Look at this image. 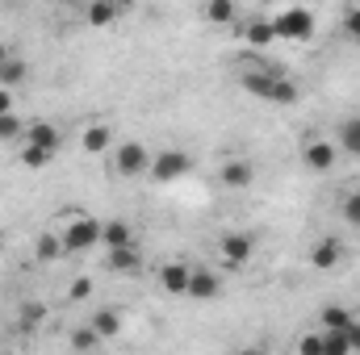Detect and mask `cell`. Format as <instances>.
<instances>
[{
    "label": "cell",
    "mask_w": 360,
    "mask_h": 355,
    "mask_svg": "<svg viewBox=\"0 0 360 355\" xmlns=\"http://www.w3.org/2000/svg\"><path fill=\"white\" fill-rule=\"evenodd\" d=\"M243 88H248V96L269 100V105H293L297 100V84L272 67H260V63L243 67Z\"/></svg>",
    "instance_id": "cell-1"
},
{
    "label": "cell",
    "mask_w": 360,
    "mask_h": 355,
    "mask_svg": "<svg viewBox=\"0 0 360 355\" xmlns=\"http://www.w3.org/2000/svg\"><path fill=\"white\" fill-rule=\"evenodd\" d=\"M272 34H276V42H306V38L314 34V13L302 8V4L281 8V13L272 17Z\"/></svg>",
    "instance_id": "cell-2"
},
{
    "label": "cell",
    "mask_w": 360,
    "mask_h": 355,
    "mask_svg": "<svg viewBox=\"0 0 360 355\" xmlns=\"http://www.w3.org/2000/svg\"><path fill=\"white\" fill-rule=\"evenodd\" d=\"M188 172H193V155H188V151H180V147L155 151V155H151V168H147V176L155 180V184H172V180H184Z\"/></svg>",
    "instance_id": "cell-3"
},
{
    "label": "cell",
    "mask_w": 360,
    "mask_h": 355,
    "mask_svg": "<svg viewBox=\"0 0 360 355\" xmlns=\"http://www.w3.org/2000/svg\"><path fill=\"white\" fill-rule=\"evenodd\" d=\"M101 243V222L89 217V213H80V217H72L68 226H63V251L68 255H84Z\"/></svg>",
    "instance_id": "cell-4"
},
{
    "label": "cell",
    "mask_w": 360,
    "mask_h": 355,
    "mask_svg": "<svg viewBox=\"0 0 360 355\" xmlns=\"http://www.w3.org/2000/svg\"><path fill=\"white\" fill-rule=\"evenodd\" d=\"M113 168H117V176H126V180L147 176L151 151H147L143 142H117V147H113Z\"/></svg>",
    "instance_id": "cell-5"
},
{
    "label": "cell",
    "mask_w": 360,
    "mask_h": 355,
    "mask_svg": "<svg viewBox=\"0 0 360 355\" xmlns=\"http://www.w3.org/2000/svg\"><path fill=\"white\" fill-rule=\"evenodd\" d=\"M218 255H222L231 267H243L252 255H256V234H248V230L222 234V239H218Z\"/></svg>",
    "instance_id": "cell-6"
},
{
    "label": "cell",
    "mask_w": 360,
    "mask_h": 355,
    "mask_svg": "<svg viewBox=\"0 0 360 355\" xmlns=\"http://www.w3.org/2000/svg\"><path fill=\"white\" fill-rule=\"evenodd\" d=\"M188 276H193V267L184 264V260H168V264L160 267V288L168 297H188Z\"/></svg>",
    "instance_id": "cell-7"
},
{
    "label": "cell",
    "mask_w": 360,
    "mask_h": 355,
    "mask_svg": "<svg viewBox=\"0 0 360 355\" xmlns=\"http://www.w3.org/2000/svg\"><path fill=\"white\" fill-rule=\"evenodd\" d=\"M340 260H344V243L335 234H327L310 247V267L314 272H331V267H340Z\"/></svg>",
    "instance_id": "cell-8"
},
{
    "label": "cell",
    "mask_w": 360,
    "mask_h": 355,
    "mask_svg": "<svg viewBox=\"0 0 360 355\" xmlns=\"http://www.w3.org/2000/svg\"><path fill=\"white\" fill-rule=\"evenodd\" d=\"M239 38L248 42V51H264L276 42V34H272V17H252L248 25H239Z\"/></svg>",
    "instance_id": "cell-9"
},
{
    "label": "cell",
    "mask_w": 360,
    "mask_h": 355,
    "mask_svg": "<svg viewBox=\"0 0 360 355\" xmlns=\"http://www.w3.org/2000/svg\"><path fill=\"white\" fill-rule=\"evenodd\" d=\"M335 159H340V147H335V142H310V147L302 151V163H306L310 172H331Z\"/></svg>",
    "instance_id": "cell-10"
},
{
    "label": "cell",
    "mask_w": 360,
    "mask_h": 355,
    "mask_svg": "<svg viewBox=\"0 0 360 355\" xmlns=\"http://www.w3.org/2000/svg\"><path fill=\"white\" fill-rule=\"evenodd\" d=\"M222 293V280L210 272V267H193V276H188V297L193 301H214Z\"/></svg>",
    "instance_id": "cell-11"
},
{
    "label": "cell",
    "mask_w": 360,
    "mask_h": 355,
    "mask_svg": "<svg viewBox=\"0 0 360 355\" xmlns=\"http://www.w3.org/2000/svg\"><path fill=\"white\" fill-rule=\"evenodd\" d=\"M117 17H122V0H89V8H84V21L92 29H109V25H117Z\"/></svg>",
    "instance_id": "cell-12"
},
{
    "label": "cell",
    "mask_w": 360,
    "mask_h": 355,
    "mask_svg": "<svg viewBox=\"0 0 360 355\" xmlns=\"http://www.w3.org/2000/svg\"><path fill=\"white\" fill-rule=\"evenodd\" d=\"M222 184L226 188H252L256 184V163L252 159H226V168H222Z\"/></svg>",
    "instance_id": "cell-13"
},
{
    "label": "cell",
    "mask_w": 360,
    "mask_h": 355,
    "mask_svg": "<svg viewBox=\"0 0 360 355\" xmlns=\"http://www.w3.org/2000/svg\"><path fill=\"white\" fill-rule=\"evenodd\" d=\"M80 147H84V155H105V151H113V130H109L105 121H92L89 130L80 134Z\"/></svg>",
    "instance_id": "cell-14"
},
{
    "label": "cell",
    "mask_w": 360,
    "mask_h": 355,
    "mask_svg": "<svg viewBox=\"0 0 360 355\" xmlns=\"http://www.w3.org/2000/svg\"><path fill=\"white\" fill-rule=\"evenodd\" d=\"M139 251H134V243H126V247H109V255H105V267L113 272V276H126V272H139Z\"/></svg>",
    "instance_id": "cell-15"
},
{
    "label": "cell",
    "mask_w": 360,
    "mask_h": 355,
    "mask_svg": "<svg viewBox=\"0 0 360 355\" xmlns=\"http://www.w3.org/2000/svg\"><path fill=\"white\" fill-rule=\"evenodd\" d=\"M25 142H38V147H46V151H59V126L55 121H30L25 126Z\"/></svg>",
    "instance_id": "cell-16"
},
{
    "label": "cell",
    "mask_w": 360,
    "mask_h": 355,
    "mask_svg": "<svg viewBox=\"0 0 360 355\" xmlns=\"http://www.w3.org/2000/svg\"><path fill=\"white\" fill-rule=\"evenodd\" d=\"M101 243H105V251H109V247H126V243H134V230H130V222H126V217L101 222Z\"/></svg>",
    "instance_id": "cell-17"
},
{
    "label": "cell",
    "mask_w": 360,
    "mask_h": 355,
    "mask_svg": "<svg viewBox=\"0 0 360 355\" xmlns=\"http://www.w3.org/2000/svg\"><path fill=\"white\" fill-rule=\"evenodd\" d=\"M21 168H30V172H42V168H51V159H55V151H46V147H38V142H21Z\"/></svg>",
    "instance_id": "cell-18"
},
{
    "label": "cell",
    "mask_w": 360,
    "mask_h": 355,
    "mask_svg": "<svg viewBox=\"0 0 360 355\" xmlns=\"http://www.w3.org/2000/svg\"><path fill=\"white\" fill-rule=\"evenodd\" d=\"M68 251H63V234H38V243H34V260H42V264H55V260H63Z\"/></svg>",
    "instance_id": "cell-19"
},
{
    "label": "cell",
    "mask_w": 360,
    "mask_h": 355,
    "mask_svg": "<svg viewBox=\"0 0 360 355\" xmlns=\"http://www.w3.org/2000/svg\"><path fill=\"white\" fill-rule=\"evenodd\" d=\"M352 322H356V314L344 309V305H323V314H319V326L323 330H348Z\"/></svg>",
    "instance_id": "cell-20"
},
{
    "label": "cell",
    "mask_w": 360,
    "mask_h": 355,
    "mask_svg": "<svg viewBox=\"0 0 360 355\" xmlns=\"http://www.w3.org/2000/svg\"><path fill=\"white\" fill-rule=\"evenodd\" d=\"M205 21H214V25H235V21H239V4H235V0H205Z\"/></svg>",
    "instance_id": "cell-21"
},
{
    "label": "cell",
    "mask_w": 360,
    "mask_h": 355,
    "mask_svg": "<svg viewBox=\"0 0 360 355\" xmlns=\"http://www.w3.org/2000/svg\"><path fill=\"white\" fill-rule=\"evenodd\" d=\"M25 76H30V67H25V59H21V55H8V59L0 63V88H17Z\"/></svg>",
    "instance_id": "cell-22"
},
{
    "label": "cell",
    "mask_w": 360,
    "mask_h": 355,
    "mask_svg": "<svg viewBox=\"0 0 360 355\" xmlns=\"http://www.w3.org/2000/svg\"><path fill=\"white\" fill-rule=\"evenodd\" d=\"M89 322L96 326V335H101V339H113V335L122 330V314H117V309H96Z\"/></svg>",
    "instance_id": "cell-23"
},
{
    "label": "cell",
    "mask_w": 360,
    "mask_h": 355,
    "mask_svg": "<svg viewBox=\"0 0 360 355\" xmlns=\"http://www.w3.org/2000/svg\"><path fill=\"white\" fill-rule=\"evenodd\" d=\"M340 151L360 155V117H348V121L340 126Z\"/></svg>",
    "instance_id": "cell-24"
},
{
    "label": "cell",
    "mask_w": 360,
    "mask_h": 355,
    "mask_svg": "<svg viewBox=\"0 0 360 355\" xmlns=\"http://www.w3.org/2000/svg\"><path fill=\"white\" fill-rule=\"evenodd\" d=\"M21 134H25V121H21L13 109H8V113H0V142H17Z\"/></svg>",
    "instance_id": "cell-25"
},
{
    "label": "cell",
    "mask_w": 360,
    "mask_h": 355,
    "mask_svg": "<svg viewBox=\"0 0 360 355\" xmlns=\"http://www.w3.org/2000/svg\"><path fill=\"white\" fill-rule=\"evenodd\" d=\"M323 355H348V330H323Z\"/></svg>",
    "instance_id": "cell-26"
},
{
    "label": "cell",
    "mask_w": 360,
    "mask_h": 355,
    "mask_svg": "<svg viewBox=\"0 0 360 355\" xmlns=\"http://www.w3.org/2000/svg\"><path fill=\"white\" fill-rule=\"evenodd\" d=\"M96 343H101V335H96V326H80V330H72V347H76V351H92V347H96Z\"/></svg>",
    "instance_id": "cell-27"
},
{
    "label": "cell",
    "mask_w": 360,
    "mask_h": 355,
    "mask_svg": "<svg viewBox=\"0 0 360 355\" xmlns=\"http://www.w3.org/2000/svg\"><path fill=\"white\" fill-rule=\"evenodd\" d=\"M344 222H348V226H356V230H360V188H356V192H348V196H344Z\"/></svg>",
    "instance_id": "cell-28"
},
{
    "label": "cell",
    "mask_w": 360,
    "mask_h": 355,
    "mask_svg": "<svg viewBox=\"0 0 360 355\" xmlns=\"http://www.w3.org/2000/svg\"><path fill=\"white\" fill-rule=\"evenodd\" d=\"M344 34L360 42V4H348V13H344Z\"/></svg>",
    "instance_id": "cell-29"
},
{
    "label": "cell",
    "mask_w": 360,
    "mask_h": 355,
    "mask_svg": "<svg viewBox=\"0 0 360 355\" xmlns=\"http://www.w3.org/2000/svg\"><path fill=\"white\" fill-rule=\"evenodd\" d=\"M297 351L302 355H323V330H319V335H302V339H297Z\"/></svg>",
    "instance_id": "cell-30"
},
{
    "label": "cell",
    "mask_w": 360,
    "mask_h": 355,
    "mask_svg": "<svg viewBox=\"0 0 360 355\" xmlns=\"http://www.w3.org/2000/svg\"><path fill=\"white\" fill-rule=\"evenodd\" d=\"M68 297H72V301L92 297V280H89V276H76V280H72V288H68Z\"/></svg>",
    "instance_id": "cell-31"
},
{
    "label": "cell",
    "mask_w": 360,
    "mask_h": 355,
    "mask_svg": "<svg viewBox=\"0 0 360 355\" xmlns=\"http://www.w3.org/2000/svg\"><path fill=\"white\" fill-rule=\"evenodd\" d=\"M348 355H360V322L348 326Z\"/></svg>",
    "instance_id": "cell-32"
},
{
    "label": "cell",
    "mask_w": 360,
    "mask_h": 355,
    "mask_svg": "<svg viewBox=\"0 0 360 355\" xmlns=\"http://www.w3.org/2000/svg\"><path fill=\"white\" fill-rule=\"evenodd\" d=\"M42 314H46L42 305H25V309H21V322H25V326H34V322H38Z\"/></svg>",
    "instance_id": "cell-33"
},
{
    "label": "cell",
    "mask_w": 360,
    "mask_h": 355,
    "mask_svg": "<svg viewBox=\"0 0 360 355\" xmlns=\"http://www.w3.org/2000/svg\"><path fill=\"white\" fill-rule=\"evenodd\" d=\"M13 109V88H0V113H8Z\"/></svg>",
    "instance_id": "cell-34"
},
{
    "label": "cell",
    "mask_w": 360,
    "mask_h": 355,
    "mask_svg": "<svg viewBox=\"0 0 360 355\" xmlns=\"http://www.w3.org/2000/svg\"><path fill=\"white\" fill-rule=\"evenodd\" d=\"M8 55H13V51H8V46H4V42H0V63H4V59H8Z\"/></svg>",
    "instance_id": "cell-35"
},
{
    "label": "cell",
    "mask_w": 360,
    "mask_h": 355,
    "mask_svg": "<svg viewBox=\"0 0 360 355\" xmlns=\"http://www.w3.org/2000/svg\"><path fill=\"white\" fill-rule=\"evenodd\" d=\"M122 4H134V0H122Z\"/></svg>",
    "instance_id": "cell-36"
},
{
    "label": "cell",
    "mask_w": 360,
    "mask_h": 355,
    "mask_svg": "<svg viewBox=\"0 0 360 355\" xmlns=\"http://www.w3.org/2000/svg\"><path fill=\"white\" fill-rule=\"evenodd\" d=\"M68 4H80V0H68Z\"/></svg>",
    "instance_id": "cell-37"
},
{
    "label": "cell",
    "mask_w": 360,
    "mask_h": 355,
    "mask_svg": "<svg viewBox=\"0 0 360 355\" xmlns=\"http://www.w3.org/2000/svg\"><path fill=\"white\" fill-rule=\"evenodd\" d=\"M352 4H360V0H352Z\"/></svg>",
    "instance_id": "cell-38"
},
{
    "label": "cell",
    "mask_w": 360,
    "mask_h": 355,
    "mask_svg": "<svg viewBox=\"0 0 360 355\" xmlns=\"http://www.w3.org/2000/svg\"><path fill=\"white\" fill-rule=\"evenodd\" d=\"M356 159H360V155H356Z\"/></svg>",
    "instance_id": "cell-39"
}]
</instances>
